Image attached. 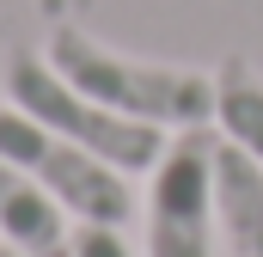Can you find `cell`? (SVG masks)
<instances>
[{
  "label": "cell",
  "instance_id": "obj_9",
  "mask_svg": "<svg viewBox=\"0 0 263 257\" xmlns=\"http://www.w3.org/2000/svg\"><path fill=\"white\" fill-rule=\"evenodd\" d=\"M0 257H25V251H18V245H6V239H0Z\"/></svg>",
  "mask_w": 263,
  "mask_h": 257
},
{
  "label": "cell",
  "instance_id": "obj_7",
  "mask_svg": "<svg viewBox=\"0 0 263 257\" xmlns=\"http://www.w3.org/2000/svg\"><path fill=\"white\" fill-rule=\"evenodd\" d=\"M214 123L227 128L233 147H245L263 166V74L245 56H227L214 67Z\"/></svg>",
  "mask_w": 263,
  "mask_h": 257
},
{
  "label": "cell",
  "instance_id": "obj_10",
  "mask_svg": "<svg viewBox=\"0 0 263 257\" xmlns=\"http://www.w3.org/2000/svg\"><path fill=\"white\" fill-rule=\"evenodd\" d=\"M43 257H73V251H67V245H55V251H43Z\"/></svg>",
  "mask_w": 263,
  "mask_h": 257
},
{
  "label": "cell",
  "instance_id": "obj_4",
  "mask_svg": "<svg viewBox=\"0 0 263 257\" xmlns=\"http://www.w3.org/2000/svg\"><path fill=\"white\" fill-rule=\"evenodd\" d=\"M214 128H178L147 172V257H214Z\"/></svg>",
  "mask_w": 263,
  "mask_h": 257
},
{
  "label": "cell",
  "instance_id": "obj_2",
  "mask_svg": "<svg viewBox=\"0 0 263 257\" xmlns=\"http://www.w3.org/2000/svg\"><path fill=\"white\" fill-rule=\"evenodd\" d=\"M0 86H6V104H18L25 117H37L43 128H55L62 141L98 153L104 166H117V172H129V178L135 172H153V166L165 159V147H172L165 128L135 123V117H123V111H110V104L73 92L62 74L49 67V56L12 49L6 67H0Z\"/></svg>",
  "mask_w": 263,
  "mask_h": 257
},
{
  "label": "cell",
  "instance_id": "obj_1",
  "mask_svg": "<svg viewBox=\"0 0 263 257\" xmlns=\"http://www.w3.org/2000/svg\"><path fill=\"white\" fill-rule=\"evenodd\" d=\"M43 56H49V67L62 74L73 92H86V98L123 111L135 123H153V128H165V135L214 123V74H202V67L117 56L110 43L86 37L80 25H55Z\"/></svg>",
  "mask_w": 263,
  "mask_h": 257
},
{
  "label": "cell",
  "instance_id": "obj_5",
  "mask_svg": "<svg viewBox=\"0 0 263 257\" xmlns=\"http://www.w3.org/2000/svg\"><path fill=\"white\" fill-rule=\"evenodd\" d=\"M214 221L233 257H263V166L233 141L214 147Z\"/></svg>",
  "mask_w": 263,
  "mask_h": 257
},
{
  "label": "cell",
  "instance_id": "obj_6",
  "mask_svg": "<svg viewBox=\"0 0 263 257\" xmlns=\"http://www.w3.org/2000/svg\"><path fill=\"white\" fill-rule=\"evenodd\" d=\"M0 239L18 245L25 257L67 245V208L49 190H37L12 159H0Z\"/></svg>",
  "mask_w": 263,
  "mask_h": 257
},
{
  "label": "cell",
  "instance_id": "obj_8",
  "mask_svg": "<svg viewBox=\"0 0 263 257\" xmlns=\"http://www.w3.org/2000/svg\"><path fill=\"white\" fill-rule=\"evenodd\" d=\"M67 251L73 257H135L129 239H123V227H73Z\"/></svg>",
  "mask_w": 263,
  "mask_h": 257
},
{
  "label": "cell",
  "instance_id": "obj_3",
  "mask_svg": "<svg viewBox=\"0 0 263 257\" xmlns=\"http://www.w3.org/2000/svg\"><path fill=\"white\" fill-rule=\"evenodd\" d=\"M0 159H12L37 190H49L80 227H129V214H135L129 172H117L98 153L62 141L55 128L25 117L18 104H0Z\"/></svg>",
  "mask_w": 263,
  "mask_h": 257
}]
</instances>
